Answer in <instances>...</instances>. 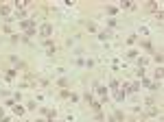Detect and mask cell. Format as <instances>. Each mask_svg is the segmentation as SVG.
I'll use <instances>...</instances> for the list:
<instances>
[{"label": "cell", "instance_id": "6da1fadb", "mask_svg": "<svg viewBox=\"0 0 164 122\" xmlns=\"http://www.w3.org/2000/svg\"><path fill=\"white\" fill-rule=\"evenodd\" d=\"M50 33H53V26H50V24H42V26H40V35H44V37H48Z\"/></svg>", "mask_w": 164, "mask_h": 122}, {"label": "cell", "instance_id": "7a4b0ae2", "mask_svg": "<svg viewBox=\"0 0 164 122\" xmlns=\"http://www.w3.org/2000/svg\"><path fill=\"white\" fill-rule=\"evenodd\" d=\"M22 26H24L26 31H31V29H35V24H33V20H22Z\"/></svg>", "mask_w": 164, "mask_h": 122}, {"label": "cell", "instance_id": "3957f363", "mask_svg": "<svg viewBox=\"0 0 164 122\" xmlns=\"http://www.w3.org/2000/svg\"><path fill=\"white\" fill-rule=\"evenodd\" d=\"M0 13H2V15H9L11 13V7L9 5H2V7H0Z\"/></svg>", "mask_w": 164, "mask_h": 122}, {"label": "cell", "instance_id": "277c9868", "mask_svg": "<svg viewBox=\"0 0 164 122\" xmlns=\"http://www.w3.org/2000/svg\"><path fill=\"white\" fill-rule=\"evenodd\" d=\"M120 7H125V9H134V2H131V0H123Z\"/></svg>", "mask_w": 164, "mask_h": 122}, {"label": "cell", "instance_id": "5b68a950", "mask_svg": "<svg viewBox=\"0 0 164 122\" xmlns=\"http://www.w3.org/2000/svg\"><path fill=\"white\" fill-rule=\"evenodd\" d=\"M13 113H15V116H22V113H24V107H20V105H15V107H13Z\"/></svg>", "mask_w": 164, "mask_h": 122}, {"label": "cell", "instance_id": "8992f818", "mask_svg": "<svg viewBox=\"0 0 164 122\" xmlns=\"http://www.w3.org/2000/svg\"><path fill=\"white\" fill-rule=\"evenodd\" d=\"M7 78H9V81H11V78H15V70H7Z\"/></svg>", "mask_w": 164, "mask_h": 122}, {"label": "cell", "instance_id": "52a82bcc", "mask_svg": "<svg viewBox=\"0 0 164 122\" xmlns=\"http://www.w3.org/2000/svg\"><path fill=\"white\" fill-rule=\"evenodd\" d=\"M138 89H140V85H138V83H134V85H129V92H138Z\"/></svg>", "mask_w": 164, "mask_h": 122}, {"label": "cell", "instance_id": "ba28073f", "mask_svg": "<svg viewBox=\"0 0 164 122\" xmlns=\"http://www.w3.org/2000/svg\"><path fill=\"white\" fill-rule=\"evenodd\" d=\"M138 65H147V57H140L138 59Z\"/></svg>", "mask_w": 164, "mask_h": 122}, {"label": "cell", "instance_id": "9c48e42d", "mask_svg": "<svg viewBox=\"0 0 164 122\" xmlns=\"http://www.w3.org/2000/svg\"><path fill=\"white\" fill-rule=\"evenodd\" d=\"M96 92H99L101 96H105V92H107V89H105V87H101V85H99V87H96Z\"/></svg>", "mask_w": 164, "mask_h": 122}, {"label": "cell", "instance_id": "30bf717a", "mask_svg": "<svg viewBox=\"0 0 164 122\" xmlns=\"http://www.w3.org/2000/svg\"><path fill=\"white\" fill-rule=\"evenodd\" d=\"M0 118H5V111H2V109H0Z\"/></svg>", "mask_w": 164, "mask_h": 122}]
</instances>
